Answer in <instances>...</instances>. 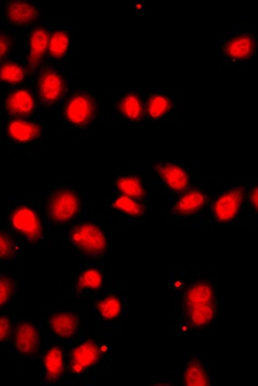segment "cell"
<instances>
[{
    "label": "cell",
    "instance_id": "cell-5",
    "mask_svg": "<svg viewBox=\"0 0 258 386\" xmlns=\"http://www.w3.org/2000/svg\"><path fill=\"white\" fill-rule=\"evenodd\" d=\"M38 89L42 102L53 105L60 101L64 94L66 84L62 76L53 69L45 68L41 71L38 78Z\"/></svg>",
    "mask_w": 258,
    "mask_h": 386
},
{
    "label": "cell",
    "instance_id": "cell-11",
    "mask_svg": "<svg viewBox=\"0 0 258 386\" xmlns=\"http://www.w3.org/2000/svg\"><path fill=\"white\" fill-rule=\"evenodd\" d=\"M41 133V126L30 120H13L7 126L9 137L20 144H28L37 141Z\"/></svg>",
    "mask_w": 258,
    "mask_h": 386
},
{
    "label": "cell",
    "instance_id": "cell-4",
    "mask_svg": "<svg viewBox=\"0 0 258 386\" xmlns=\"http://www.w3.org/2000/svg\"><path fill=\"white\" fill-rule=\"evenodd\" d=\"M245 200V190L238 187L219 196L213 206L214 217L221 223L229 222L238 217Z\"/></svg>",
    "mask_w": 258,
    "mask_h": 386
},
{
    "label": "cell",
    "instance_id": "cell-1",
    "mask_svg": "<svg viewBox=\"0 0 258 386\" xmlns=\"http://www.w3.org/2000/svg\"><path fill=\"white\" fill-rule=\"evenodd\" d=\"M70 242L78 251L89 256H99L107 251L108 241L104 231L94 223H81L70 232Z\"/></svg>",
    "mask_w": 258,
    "mask_h": 386
},
{
    "label": "cell",
    "instance_id": "cell-23",
    "mask_svg": "<svg viewBox=\"0 0 258 386\" xmlns=\"http://www.w3.org/2000/svg\"><path fill=\"white\" fill-rule=\"evenodd\" d=\"M69 47H70V37L66 31L53 32L49 39V55L52 58L60 60L64 58L68 53Z\"/></svg>",
    "mask_w": 258,
    "mask_h": 386
},
{
    "label": "cell",
    "instance_id": "cell-30",
    "mask_svg": "<svg viewBox=\"0 0 258 386\" xmlns=\"http://www.w3.org/2000/svg\"><path fill=\"white\" fill-rule=\"evenodd\" d=\"M15 254V244L7 235L0 232V259H8Z\"/></svg>",
    "mask_w": 258,
    "mask_h": 386
},
{
    "label": "cell",
    "instance_id": "cell-2",
    "mask_svg": "<svg viewBox=\"0 0 258 386\" xmlns=\"http://www.w3.org/2000/svg\"><path fill=\"white\" fill-rule=\"evenodd\" d=\"M81 211V199L71 189H62L53 193L48 203V213L53 222L59 224L70 222Z\"/></svg>",
    "mask_w": 258,
    "mask_h": 386
},
{
    "label": "cell",
    "instance_id": "cell-15",
    "mask_svg": "<svg viewBox=\"0 0 258 386\" xmlns=\"http://www.w3.org/2000/svg\"><path fill=\"white\" fill-rule=\"evenodd\" d=\"M49 34L43 28L34 30L30 37V45H29V66L31 70L37 69L42 59L47 52L49 47Z\"/></svg>",
    "mask_w": 258,
    "mask_h": 386
},
{
    "label": "cell",
    "instance_id": "cell-7",
    "mask_svg": "<svg viewBox=\"0 0 258 386\" xmlns=\"http://www.w3.org/2000/svg\"><path fill=\"white\" fill-rule=\"evenodd\" d=\"M101 348L96 342L87 340L82 342L71 355V371L76 374L83 373L84 371L94 366L101 359Z\"/></svg>",
    "mask_w": 258,
    "mask_h": 386
},
{
    "label": "cell",
    "instance_id": "cell-31",
    "mask_svg": "<svg viewBox=\"0 0 258 386\" xmlns=\"http://www.w3.org/2000/svg\"><path fill=\"white\" fill-rule=\"evenodd\" d=\"M13 40L7 34H0V60L10 52Z\"/></svg>",
    "mask_w": 258,
    "mask_h": 386
},
{
    "label": "cell",
    "instance_id": "cell-33",
    "mask_svg": "<svg viewBox=\"0 0 258 386\" xmlns=\"http://www.w3.org/2000/svg\"><path fill=\"white\" fill-rule=\"evenodd\" d=\"M250 203L253 209L257 211L258 209V190L257 187H254L253 190L250 193Z\"/></svg>",
    "mask_w": 258,
    "mask_h": 386
},
{
    "label": "cell",
    "instance_id": "cell-21",
    "mask_svg": "<svg viewBox=\"0 0 258 386\" xmlns=\"http://www.w3.org/2000/svg\"><path fill=\"white\" fill-rule=\"evenodd\" d=\"M183 382L188 386H209L211 385L209 376L206 368L200 361L194 360L189 363L183 374Z\"/></svg>",
    "mask_w": 258,
    "mask_h": 386
},
{
    "label": "cell",
    "instance_id": "cell-3",
    "mask_svg": "<svg viewBox=\"0 0 258 386\" xmlns=\"http://www.w3.org/2000/svg\"><path fill=\"white\" fill-rule=\"evenodd\" d=\"M66 117L72 125L82 126L91 123L96 114V103L91 95L78 93L69 99L66 105Z\"/></svg>",
    "mask_w": 258,
    "mask_h": 386
},
{
    "label": "cell",
    "instance_id": "cell-12",
    "mask_svg": "<svg viewBox=\"0 0 258 386\" xmlns=\"http://www.w3.org/2000/svg\"><path fill=\"white\" fill-rule=\"evenodd\" d=\"M6 15L10 24L24 26L34 22L39 16V10L36 6L26 1H9Z\"/></svg>",
    "mask_w": 258,
    "mask_h": 386
},
{
    "label": "cell",
    "instance_id": "cell-25",
    "mask_svg": "<svg viewBox=\"0 0 258 386\" xmlns=\"http://www.w3.org/2000/svg\"><path fill=\"white\" fill-rule=\"evenodd\" d=\"M171 102L167 96L162 94H154L149 97L147 103V114L152 120H159L167 115L171 110Z\"/></svg>",
    "mask_w": 258,
    "mask_h": 386
},
{
    "label": "cell",
    "instance_id": "cell-10",
    "mask_svg": "<svg viewBox=\"0 0 258 386\" xmlns=\"http://www.w3.org/2000/svg\"><path fill=\"white\" fill-rule=\"evenodd\" d=\"M256 50V42L253 36L244 34L231 38L225 43L224 51L227 58L232 60L244 61L252 58Z\"/></svg>",
    "mask_w": 258,
    "mask_h": 386
},
{
    "label": "cell",
    "instance_id": "cell-18",
    "mask_svg": "<svg viewBox=\"0 0 258 386\" xmlns=\"http://www.w3.org/2000/svg\"><path fill=\"white\" fill-rule=\"evenodd\" d=\"M214 301V290L212 285L206 282H198L193 284L185 294V307L201 305V303Z\"/></svg>",
    "mask_w": 258,
    "mask_h": 386
},
{
    "label": "cell",
    "instance_id": "cell-8",
    "mask_svg": "<svg viewBox=\"0 0 258 386\" xmlns=\"http://www.w3.org/2000/svg\"><path fill=\"white\" fill-rule=\"evenodd\" d=\"M155 171L164 185L175 192H182L189 187L188 173L178 164L159 162L155 166Z\"/></svg>",
    "mask_w": 258,
    "mask_h": 386
},
{
    "label": "cell",
    "instance_id": "cell-32",
    "mask_svg": "<svg viewBox=\"0 0 258 386\" xmlns=\"http://www.w3.org/2000/svg\"><path fill=\"white\" fill-rule=\"evenodd\" d=\"M11 332V322L6 317H0V342L7 339Z\"/></svg>",
    "mask_w": 258,
    "mask_h": 386
},
{
    "label": "cell",
    "instance_id": "cell-19",
    "mask_svg": "<svg viewBox=\"0 0 258 386\" xmlns=\"http://www.w3.org/2000/svg\"><path fill=\"white\" fill-rule=\"evenodd\" d=\"M116 188L122 193V196L141 200L146 194L143 181L138 176H124L116 180Z\"/></svg>",
    "mask_w": 258,
    "mask_h": 386
},
{
    "label": "cell",
    "instance_id": "cell-17",
    "mask_svg": "<svg viewBox=\"0 0 258 386\" xmlns=\"http://www.w3.org/2000/svg\"><path fill=\"white\" fill-rule=\"evenodd\" d=\"M208 202V198L203 192L198 190L185 193L173 206V211L179 215L188 217L200 211Z\"/></svg>",
    "mask_w": 258,
    "mask_h": 386
},
{
    "label": "cell",
    "instance_id": "cell-14",
    "mask_svg": "<svg viewBox=\"0 0 258 386\" xmlns=\"http://www.w3.org/2000/svg\"><path fill=\"white\" fill-rule=\"evenodd\" d=\"M36 108V102L30 92L18 90L7 99L6 110L13 116H27Z\"/></svg>",
    "mask_w": 258,
    "mask_h": 386
},
{
    "label": "cell",
    "instance_id": "cell-22",
    "mask_svg": "<svg viewBox=\"0 0 258 386\" xmlns=\"http://www.w3.org/2000/svg\"><path fill=\"white\" fill-rule=\"evenodd\" d=\"M120 110L128 120L138 122L143 115V101L135 93H129L120 101Z\"/></svg>",
    "mask_w": 258,
    "mask_h": 386
},
{
    "label": "cell",
    "instance_id": "cell-28",
    "mask_svg": "<svg viewBox=\"0 0 258 386\" xmlns=\"http://www.w3.org/2000/svg\"><path fill=\"white\" fill-rule=\"evenodd\" d=\"M113 206L118 211L134 217H141L146 211L145 206L139 203L137 200L125 196H118L113 203Z\"/></svg>",
    "mask_w": 258,
    "mask_h": 386
},
{
    "label": "cell",
    "instance_id": "cell-20",
    "mask_svg": "<svg viewBox=\"0 0 258 386\" xmlns=\"http://www.w3.org/2000/svg\"><path fill=\"white\" fill-rule=\"evenodd\" d=\"M189 319L193 326L198 328H203L211 324L215 317V303H201V305L192 306L187 308Z\"/></svg>",
    "mask_w": 258,
    "mask_h": 386
},
{
    "label": "cell",
    "instance_id": "cell-26",
    "mask_svg": "<svg viewBox=\"0 0 258 386\" xmlns=\"http://www.w3.org/2000/svg\"><path fill=\"white\" fill-rule=\"evenodd\" d=\"M103 284V275L96 269H89L82 273L76 280V287L80 290H95L101 288Z\"/></svg>",
    "mask_w": 258,
    "mask_h": 386
},
{
    "label": "cell",
    "instance_id": "cell-24",
    "mask_svg": "<svg viewBox=\"0 0 258 386\" xmlns=\"http://www.w3.org/2000/svg\"><path fill=\"white\" fill-rule=\"evenodd\" d=\"M96 309L105 320H114L120 316L123 310V305L120 298L116 296H108L99 300L96 303Z\"/></svg>",
    "mask_w": 258,
    "mask_h": 386
},
{
    "label": "cell",
    "instance_id": "cell-27",
    "mask_svg": "<svg viewBox=\"0 0 258 386\" xmlns=\"http://www.w3.org/2000/svg\"><path fill=\"white\" fill-rule=\"evenodd\" d=\"M26 78V71L15 62H6L0 66V82L18 84Z\"/></svg>",
    "mask_w": 258,
    "mask_h": 386
},
{
    "label": "cell",
    "instance_id": "cell-9",
    "mask_svg": "<svg viewBox=\"0 0 258 386\" xmlns=\"http://www.w3.org/2000/svg\"><path fill=\"white\" fill-rule=\"evenodd\" d=\"M15 347L24 355H32L40 347V334L31 322H21L15 332Z\"/></svg>",
    "mask_w": 258,
    "mask_h": 386
},
{
    "label": "cell",
    "instance_id": "cell-13",
    "mask_svg": "<svg viewBox=\"0 0 258 386\" xmlns=\"http://www.w3.org/2000/svg\"><path fill=\"white\" fill-rule=\"evenodd\" d=\"M50 327L57 337L69 339L73 337L80 326V319L72 313H57L49 320Z\"/></svg>",
    "mask_w": 258,
    "mask_h": 386
},
{
    "label": "cell",
    "instance_id": "cell-16",
    "mask_svg": "<svg viewBox=\"0 0 258 386\" xmlns=\"http://www.w3.org/2000/svg\"><path fill=\"white\" fill-rule=\"evenodd\" d=\"M45 378L51 383L60 380L64 373V355L60 347H51L43 357Z\"/></svg>",
    "mask_w": 258,
    "mask_h": 386
},
{
    "label": "cell",
    "instance_id": "cell-6",
    "mask_svg": "<svg viewBox=\"0 0 258 386\" xmlns=\"http://www.w3.org/2000/svg\"><path fill=\"white\" fill-rule=\"evenodd\" d=\"M11 224L29 241L36 242L42 235V225L38 214L28 206H18L11 214Z\"/></svg>",
    "mask_w": 258,
    "mask_h": 386
},
{
    "label": "cell",
    "instance_id": "cell-29",
    "mask_svg": "<svg viewBox=\"0 0 258 386\" xmlns=\"http://www.w3.org/2000/svg\"><path fill=\"white\" fill-rule=\"evenodd\" d=\"M13 292V282L9 277L0 276V307L8 303Z\"/></svg>",
    "mask_w": 258,
    "mask_h": 386
}]
</instances>
